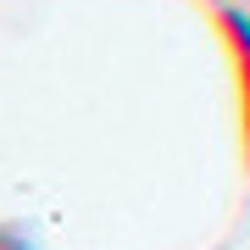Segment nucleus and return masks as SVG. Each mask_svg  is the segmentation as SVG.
<instances>
[{
	"label": "nucleus",
	"instance_id": "1",
	"mask_svg": "<svg viewBox=\"0 0 250 250\" xmlns=\"http://www.w3.org/2000/svg\"><path fill=\"white\" fill-rule=\"evenodd\" d=\"M217 34L233 56V78H239V117H245V161H250V11L245 6H217Z\"/></svg>",
	"mask_w": 250,
	"mask_h": 250
},
{
	"label": "nucleus",
	"instance_id": "2",
	"mask_svg": "<svg viewBox=\"0 0 250 250\" xmlns=\"http://www.w3.org/2000/svg\"><path fill=\"white\" fill-rule=\"evenodd\" d=\"M0 250H28V245H22V239H17L11 228H0Z\"/></svg>",
	"mask_w": 250,
	"mask_h": 250
}]
</instances>
